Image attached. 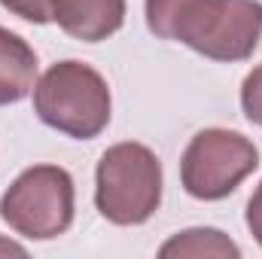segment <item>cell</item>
<instances>
[{"mask_svg": "<svg viewBox=\"0 0 262 259\" xmlns=\"http://www.w3.org/2000/svg\"><path fill=\"white\" fill-rule=\"evenodd\" d=\"M146 28L210 61H244L262 40L259 0H146Z\"/></svg>", "mask_w": 262, "mask_h": 259, "instance_id": "1", "label": "cell"}, {"mask_svg": "<svg viewBox=\"0 0 262 259\" xmlns=\"http://www.w3.org/2000/svg\"><path fill=\"white\" fill-rule=\"evenodd\" d=\"M34 110L43 125L73 140H92L110 122L107 79L82 61H58L34 85Z\"/></svg>", "mask_w": 262, "mask_h": 259, "instance_id": "2", "label": "cell"}, {"mask_svg": "<svg viewBox=\"0 0 262 259\" xmlns=\"http://www.w3.org/2000/svg\"><path fill=\"white\" fill-rule=\"evenodd\" d=\"M162 204V165L143 143L110 146L95 171V207L113 226H140Z\"/></svg>", "mask_w": 262, "mask_h": 259, "instance_id": "3", "label": "cell"}, {"mask_svg": "<svg viewBox=\"0 0 262 259\" xmlns=\"http://www.w3.org/2000/svg\"><path fill=\"white\" fill-rule=\"evenodd\" d=\"M0 217L9 229L34 241H52L73 223V180L58 165L21 171L0 198Z\"/></svg>", "mask_w": 262, "mask_h": 259, "instance_id": "4", "label": "cell"}, {"mask_svg": "<svg viewBox=\"0 0 262 259\" xmlns=\"http://www.w3.org/2000/svg\"><path fill=\"white\" fill-rule=\"evenodd\" d=\"M259 168L256 146L229 128H204L189 140L183 162H180V180L183 189L198 201H220L232 195L244 177H250Z\"/></svg>", "mask_w": 262, "mask_h": 259, "instance_id": "5", "label": "cell"}, {"mask_svg": "<svg viewBox=\"0 0 262 259\" xmlns=\"http://www.w3.org/2000/svg\"><path fill=\"white\" fill-rule=\"evenodd\" d=\"M52 21L82 43L113 37L125 21V0H52Z\"/></svg>", "mask_w": 262, "mask_h": 259, "instance_id": "6", "label": "cell"}, {"mask_svg": "<svg viewBox=\"0 0 262 259\" xmlns=\"http://www.w3.org/2000/svg\"><path fill=\"white\" fill-rule=\"evenodd\" d=\"M37 82V55L12 31L0 28V107L18 104L34 92Z\"/></svg>", "mask_w": 262, "mask_h": 259, "instance_id": "7", "label": "cell"}, {"mask_svg": "<svg viewBox=\"0 0 262 259\" xmlns=\"http://www.w3.org/2000/svg\"><path fill=\"white\" fill-rule=\"evenodd\" d=\"M162 256H241L238 244H232L216 229H189L171 238L162 250Z\"/></svg>", "mask_w": 262, "mask_h": 259, "instance_id": "8", "label": "cell"}, {"mask_svg": "<svg viewBox=\"0 0 262 259\" xmlns=\"http://www.w3.org/2000/svg\"><path fill=\"white\" fill-rule=\"evenodd\" d=\"M241 110L253 125L262 128V64L253 67L241 82Z\"/></svg>", "mask_w": 262, "mask_h": 259, "instance_id": "9", "label": "cell"}, {"mask_svg": "<svg viewBox=\"0 0 262 259\" xmlns=\"http://www.w3.org/2000/svg\"><path fill=\"white\" fill-rule=\"evenodd\" d=\"M0 6L34 25L52 21V0H0Z\"/></svg>", "mask_w": 262, "mask_h": 259, "instance_id": "10", "label": "cell"}, {"mask_svg": "<svg viewBox=\"0 0 262 259\" xmlns=\"http://www.w3.org/2000/svg\"><path fill=\"white\" fill-rule=\"evenodd\" d=\"M247 229L256 238V244L262 247V183L256 186V192L247 201Z\"/></svg>", "mask_w": 262, "mask_h": 259, "instance_id": "11", "label": "cell"}, {"mask_svg": "<svg viewBox=\"0 0 262 259\" xmlns=\"http://www.w3.org/2000/svg\"><path fill=\"white\" fill-rule=\"evenodd\" d=\"M0 253H15V256H25V247H18V244H12V241H3V238H0Z\"/></svg>", "mask_w": 262, "mask_h": 259, "instance_id": "12", "label": "cell"}]
</instances>
